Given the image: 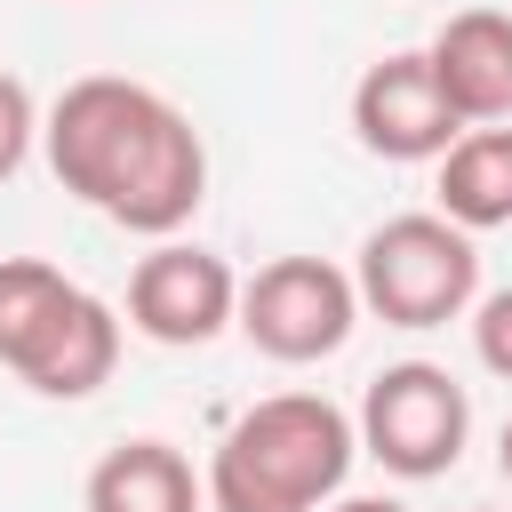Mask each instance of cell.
<instances>
[{
    "instance_id": "obj_12",
    "label": "cell",
    "mask_w": 512,
    "mask_h": 512,
    "mask_svg": "<svg viewBox=\"0 0 512 512\" xmlns=\"http://www.w3.org/2000/svg\"><path fill=\"white\" fill-rule=\"evenodd\" d=\"M32 136H40V104H32V88H24L16 72H0V184L24 168Z\"/></svg>"
},
{
    "instance_id": "obj_15",
    "label": "cell",
    "mask_w": 512,
    "mask_h": 512,
    "mask_svg": "<svg viewBox=\"0 0 512 512\" xmlns=\"http://www.w3.org/2000/svg\"><path fill=\"white\" fill-rule=\"evenodd\" d=\"M496 464H504V480H512V416H504V432H496Z\"/></svg>"
},
{
    "instance_id": "obj_11",
    "label": "cell",
    "mask_w": 512,
    "mask_h": 512,
    "mask_svg": "<svg viewBox=\"0 0 512 512\" xmlns=\"http://www.w3.org/2000/svg\"><path fill=\"white\" fill-rule=\"evenodd\" d=\"M440 216L464 224V232H496L512 224V120L504 128H464L440 160Z\"/></svg>"
},
{
    "instance_id": "obj_16",
    "label": "cell",
    "mask_w": 512,
    "mask_h": 512,
    "mask_svg": "<svg viewBox=\"0 0 512 512\" xmlns=\"http://www.w3.org/2000/svg\"><path fill=\"white\" fill-rule=\"evenodd\" d=\"M472 512H496V504H472Z\"/></svg>"
},
{
    "instance_id": "obj_4",
    "label": "cell",
    "mask_w": 512,
    "mask_h": 512,
    "mask_svg": "<svg viewBox=\"0 0 512 512\" xmlns=\"http://www.w3.org/2000/svg\"><path fill=\"white\" fill-rule=\"evenodd\" d=\"M352 288H360V312H376L384 328H448L480 304V248L440 208L384 216L360 240Z\"/></svg>"
},
{
    "instance_id": "obj_1",
    "label": "cell",
    "mask_w": 512,
    "mask_h": 512,
    "mask_svg": "<svg viewBox=\"0 0 512 512\" xmlns=\"http://www.w3.org/2000/svg\"><path fill=\"white\" fill-rule=\"evenodd\" d=\"M40 144H48L56 184L120 232L176 240L208 200V144L192 128V112L128 72L72 80L48 104Z\"/></svg>"
},
{
    "instance_id": "obj_14",
    "label": "cell",
    "mask_w": 512,
    "mask_h": 512,
    "mask_svg": "<svg viewBox=\"0 0 512 512\" xmlns=\"http://www.w3.org/2000/svg\"><path fill=\"white\" fill-rule=\"evenodd\" d=\"M328 512H408V504H392V496H336Z\"/></svg>"
},
{
    "instance_id": "obj_13",
    "label": "cell",
    "mask_w": 512,
    "mask_h": 512,
    "mask_svg": "<svg viewBox=\"0 0 512 512\" xmlns=\"http://www.w3.org/2000/svg\"><path fill=\"white\" fill-rule=\"evenodd\" d=\"M472 352H480L488 376L512 384V288H488V296L472 304Z\"/></svg>"
},
{
    "instance_id": "obj_9",
    "label": "cell",
    "mask_w": 512,
    "mask_h": 512,
    "mask_svg": "<svg viewBox=\"0 0 512 512\" xmlns=\"http://www.w3.org/2000/svg\"><path fill=\"white\" fill-rule=\"evenodd\" d=\"M424 64H432V80H440V96L456 104L464 128L512 120V16L504 8H456L424 40Z\"/></svg>"
},
{
    "instance_id": "obj_8",
    "label": "cell",
    "mask_w": 512,
    "mask_h": 512,
    "mask_svg": "<svg viewBox=\"0 0 512 512\" xmlns=\"http://www.w3.org/2000/svg\"><path fill=\"white\" fill-rule=\"evenodd\" d=\"M352 136H360V152L400 160V168L440 160V152L464 136V120H456V104L440 96L424 48H392V56H376V64L352 80Z\"/></svg>"
},
{
    "instance_id": "obj_6",
    "label": "cell",
    "mask_w": 512,
    "mask_h": 512,
    "mask_svg": "<svg viewBox=\"0 0 512 512\" xmlns=\"http://www.w3.org/2000/svg\"><path fill=\"white\" fill-rule=\"evenodd\" d=\"M232 328L264 360L304 368V360L344 352V336L360 328V288L328 256H272V264H256V280H240V320Z\"/></svg>"
},
{
    "instance_id": "obj_7",
    "label": "cell",
    "mask_w": 512,
    "mask_h": 512,
    "mask_svg": "<svg viewBox=\"0 0 512 512\" xmlns=\"http://www.w3.org/2000/svg\"><path fill=\"white\" fill-rule=\"evenodd\" d=\"M240 320V280L216 248H192V240H160L152 256H136L128 272V328L152 336V344H208Z\"/></svg>"
},
{
    "instance_id": "obj_2",
    "label": "cell",
    "mask_w": 512,
    "mask_h": 512,
    "mask_svg": "<svg viewBox=\"0 0 512 512\" xmlns=\"http://www.w3.org/2000/svg\"><path fill=\"white\" fill-rule=\"evenodd\" d=\"M360 424L320 392H272L240 408L208 456V512H320L344 496Z\"/></svg>"
},
{
    "instance_id": "obj_10",
    "label": "cell",
    "mask_w": 512,
    "mask_h": 512,
    "mask_svg": "<svg viewBox=\"0 0 512 512\" xmlns=\"http://www.w3.org/2000/svg\"><path fill=\"white\" fill-rule=\"evenodd\" d=\"M200 504H208V480L176 440H152V432L104 448L80 488V512H200Z\"/></svg>"
},
{
    "instance_id": "obj_3",
    "label": "cell",
    "mask_w": 512,
    "mask_h": 512,
    "mask_svg": "<svg viewBox=\"0 0 512 512\" xmlns=\"http://www.w3.org/2000/svg\"><path fill=\"white\" fill-rule=\"evenodd\" d=\"M0 368L40 400H88L120 368V312L48 256H0Z\"/></svg>"
},
{
    "instance_id": "obj_5",
    "label": "cell",
    "mask_w": 512,
    "mask_h": 512,
    "mask_svg": "<svg viewBox=\"0 0 512 512\" xmlns=\"http://www.w3.org/2000/svg\"><path fill=\"white\" fill-rule=\"evenodd\" d=\"M360 456H376L392 480H440L472 440V400L440 360H392L360 392Z\"/></svg>"
}]
</instances>
